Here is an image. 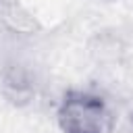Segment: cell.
Masks as SVG:
<instances>
[{
    "label": "cell",
    "mask_w": 133,
    "mask_h": 133,
    "mask_svg": "<svg viewBox=\"0 0 133 133\" xmlns=\"http://www.w3.org/2000/svg\"><path fill=\"white\" fill-rule=\"evenodd\" d=\"M58 123L62 133H104L108 125V110L102 98L73 91L60 104Z\"/></svg>",
    "instance_id": "1"
}]
</instances>
